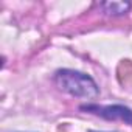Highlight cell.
Masks as SVG:
<instances>
[{
	"label": "cell",
	"mask_w": 132,
	"mask_h": 132,
	"mask_svg": "<svg viewBox=\"0 0 132 132\" xmlns=\"http://www.w3.org/2000/svg\"><path fill=\"white\" fill-rule=\"evenodd\" d=\"M81 110H86L89 113L98 115L106 120H120V121H124L126 124L132 126V110L121 104H113V106L86 104V106H81Z\"/></svg>",
	"instance_id": "7a4b0ae2"
},
{
	"label": "cell",
	"mask_w": 132,
	"mask_h": 132,
	"mask_svg": "<svg viewBox=\"0 0 132 132\" xmlns=\"http://www.w3.org/2000/svg\"><path fill=\"white\" fill-rule=\"evenodd\" d=\"M104 13L107 14H112V16H121V14H126L130 8V3H124V2H106L101 5Z\"/></svg>",
	"instance_id": "3957f363"
},
{
	"label": "cell",
	"mask_w": 132,
	"mask_h": 132,
	"mask_svg": "<svg viewBox=\"0 0 132 132\" xmlns=\"http://www.w3.org/2000/svg\"><path fill=\"white\" fill-rule=\"evenodd\" d=\"M54 82L62 92H67L72 96L93 100L100 95L96 82L82 72L69 70V69L57 70L54 75Z\"/></svg>",
	"instance_id": "6da1fadb"
}]
</instances>
